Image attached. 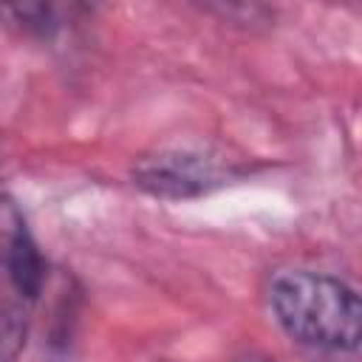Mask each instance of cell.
Wrapping results in <instances>:
<instances>
[{
    "instance_id": "cell-1",
    "label": "cell",
    "mask_w": 362,
    "mask_h": 362,
    "mask_svg": "<svg viewBox=\"0 0 362 362\" xmlns=\"http://www.w3.org/2000/svg\"><path fill=\"white\" fill-rule=\"evenodd\" d=\"M272 308L288 337L334 351L359 345L362 305L356 291L328 274L283 272L272 283Z\"/></svg>"
},
{
    "instance_id": "cell-4",
    "label": "cell",
    "mask_w": 362,
    "mask_h": 362,
    "mask_svg": "<svg viewBox=\"0 0 362 362\" xmlns=\"http://www.w3.org/2000/svg\"><path fill=\"white\" fill-rule=\"evenodd\" d=\"M0 20L31 37H45L59 25L57 8L48 3H6L0 6Z\"/></svg>"
},
{
    "instance_id": "cell-5",
    "label": "cell",
    "mask_w": 362,
    "mask_h": 362,
    "mask_svg": "<svg viewBox=\"0 0 362 362\" xmlns=\"http://www.w3.org/2000/svg\"><path fill=\"white\" fill-rule=\"evenodd\" d=\"M25 342V311H0V362H14Z\"/></svg>"
},
{
    "instance_id": "cell-3",
    "label": "cell",
    "mask_w": 362,
    "mask_h": 362,
    "mask_svg": "<svg viewBox=\"0 0 362 362\" xmlns=\"http://www.w3.org/2000/svg\"><path fill=\"white\" fill-rule=\"evenodd\" d=\"M136 184L158 198H195L218 184H223L226 173L218 158L198 150H161L144 156L133 167Z\"/></svg>"
},
{
    "instance_id": "cell-2",
    "label": "cell",
    "mask_w": 362,
    "mask_h": 362,
    "mask_svg": "<svg viewBox=\"0 0 362 362\" xmlns=\"http://www.w3.org/2000/svg\"><path fill=\"white\" fill-rule=\"evenodd\" d=\"M45 283V260L11 198H0V294L3 308L23 311Z\"/></svg>"
}]
</instances>
